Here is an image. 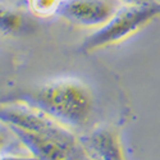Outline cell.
<instances>
[{"instance_id": "6da1fadb", "label": "cell", "mask_w": 160, "mask_h": 160, "mask_svg": "<svg viewBox=\"0 0 160 160\" xmlns=\"http://www.w3.org/2000/svg\"><path fill=\"white\" fill-rule=\"evenodd\" d=\"M14 101L30 105L68 128L88 123L95 109L91 88L77 78H59L18 95Z\"/></svg>"}, {"instance_id": "7a4b0ae2", "label": "cell", "mask_w": 160, "mask_h": 160, "mask_svg": "<svg viewBox=\"0 0 160 160\" xmlns=\"http://www.w3.org/2000/svg\"><path fill=\"white\" fill-rule=\"evenodd\" d=\"M160 16V3L148 2L137 5H124L115 10L110 19L87 36L81 45V51L95 50L115 45L138 32Z\"/></svg>"}, {"instance_id": "3957f363", "label": "cell", "mask_w": 160, "mask_h": 160, "mask_svg": "<svg viewBox=\"0 0 160 160\" xmlns=\"http://www.w3.org/2000/svg\"><path fill=\"white\" fill-rule=\"evenodd\" d=\"M114 13L115 8L108 0H63L58 14L69 23L99 28Z\"/></svg>"}, {"instance_id": "277c9868", "label": "cell", "mask_w": 160, "mask_h": 160, "mask_svg": "<svg viewBox=\"0 0 160 160\" xmlns=\"http://www.w3.org/2000/svg\"><path fill=\"white\" fill-rule=\"evenodd\" d=\"M83 152L91 160H126L117 132L108 126H98L78 137Z\"/></svg>"}, {"instance_id": "5b68a950", "label": "cell", "mask_w": 160, "mask_h": 160, "mask_svg": "<svg viewBox=\"0 0 160 160\" xmlns=\"http://www.w3.org/2000/svg\"><path fill=\"white\" fill-rule=\"evenodd\" d=\"M23 26L24 18L19 12L0 4V35H16Z\"/></svg>"}, {"instance_id": "8992f818", "label": "cell", "mask_w": 160, "mask_h": 160, "mask_svg": "<svg viewBox=\"0 0 160 160\" xmlns=\"http://www.w3.org/2000/svg\"><path fill=\"white\" fill-rule=\"evenodd\" d=\"M63 0H28V8L38 18H48L58 14Z\"/></svg>"}, {"instance_id": "52a82bcc", "label": "cell", "mask_w": 160, "mask_h": 160, "mask_svg": "<svg viewBox=\"0 0 160 160\" xmlns=\"http://www.w3.org/2000/svg\"><path fill=\"white\" fill-rule=\"evenodd\" d=\"M0 160H37L31 156H19V155H0Z\"/></svg>"}, {"instance_id": "ba28073f", "label": "cell", "mask_w": 160, "mask_h": 160, "mask_svg": "<svg viewBox=\"0 0 160 160\" xmlns=\"http://www.w3.org/2000/svg\"><path fill=\"white\" fill-rule=\"evenodd\" d=\"M69 160H91L90 158H87V155L83 152V150H82V148L79 149Z\"/></svg>"}, {"instance_id": "9c48e42d", "label": "cell", "mask_w": 160, "mask_h": 160, "mask_svg": "<svg viewBox=\"0 0 160 160\" xmlns=\"http://www.w3.org/2000/svg\"><path fill=\"white\" fill-rule=\"evenodd\" d=\"M7 142H8V135H7V133H5L4 131L0 129V152H2V151H3V149L5 148Z\"/></svg>"}, {"instance_id": "30bf717a", "label": "cell", "mask_w": 160, "mask_h": 160, "mask_svg": "<svg viewBox=\"0 0 160 160\" xmlns=\"http://www.w3.org/2000/svg\"><path fill=\"white\" fill-rule=\"evenodd\" d=\"M121 3H123L124 5H137V4H143L151 2V0H119Z\"/></svg>"}]
</instances>
